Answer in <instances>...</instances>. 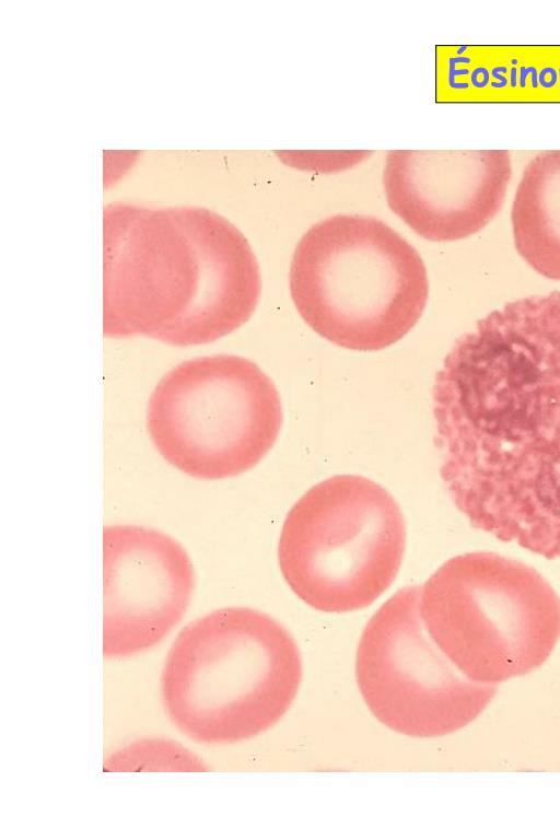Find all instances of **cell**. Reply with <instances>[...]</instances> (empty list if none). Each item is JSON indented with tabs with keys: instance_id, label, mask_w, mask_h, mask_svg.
Wrapping results in <instances>:
<instances>
[{
	"instance_id": "5b68a950",
	"label": "cell",
	"mask_w": 560,
	"mask_h": 840,
	"mask_svg": "<svg viewBox=\"0 0 560 840\" xmlns=\"http://www.w3.org/2000/svg\"><path fill=\"white\" fill-rule=\"evenodd\" d=\"M429 637L468 679L497 685L529 674L560 638V598L533 568L493 552L455 556L420 586Z\"/></svg>"
},
{
	"instance_id": "8fae6325",
	"label": "cell",
	"mask_w": 560,
	"mask_h": 840,
	"mask_svg": "<svg viewBox=\"0 0 560 840\" xmlns=\"http://www.w3.org/2000/svg\"><path fill=\"white\" fill-rule=\"evenodd\" d=\"M511 222L522 258L544 277L560 280V149L541 151L528 162Z\"/></svg>"
},
{
	"instance_id": "6da1fadb",
	"label": "cell",
	"mask_w": 560,
	"mask_h": 840,
	"mask_svg": "<svg viewBox=\"0 0 560 840\" xmlns=\"http://www.w3.org/2000/svg\"><path fill=\"white\" fill-rule=\"evenodd\" d=\"M443 486L476 528L560 559V292L462 335L432 388Z\"/></svg>"
},
{
	"instance_id": "52a82bcc",
	"label": "cell",
	"mask_w": 560,
	"mask_h": 840,
	"mask_svg": "<svg viewBox=\"0 0 560 840\" xmlns=\"http://www.w3.org/2000/svg\"><path fill=\"white\" fill-rule=\"evenodd\" d=\"M283 423L280 394L253 361L214 354L168 371L148 402L147 428L161 457L199 480H223L257 466Z\"/></svg>"
},
{
	"instance_id": "8992f818",
	"label": "cell",
	"mask_w": 560,
	"mask_h": 840,
	"mask_svg": "<svg viewBox=\"0 0 560 840\" xmlns=\"http://www.w3.org/2000/svg\"><path fill=\"white\" fill-rule=\"evenodd\" d=\"M404 513L376 481L335 475L311 487L285 515L278 563L291 591L328 614L370 606L394 583L406 550Z\"/></svg>"
},
{
	"instance_id": "7a4b0ae2",
	"label": "cell",
	"mask_w": 560,
	"mask_h": 840,
	"mask_svg": "<svg viewBox=\"0 0 560 840\" xmlns=\"http://www.w3.org/2000/svg\"><path fill=\"white\" fill-rule=\"evenodd\" d=\"M260 293L248 241L220 214L196 207L104 209L105 337L213 342L252 317Z\"/></svg>"
},
{
	"instance_id": "9c48e42d",
	"label": "cell",
	"mask_w": 560,
	"mask_h": 840,
	"mask_svg": "<svg viewBox=\"0 0 560 840\" xmlns=\"http://www.w3.org/2000/svg\"><path fill=\"white\" fill-rule=\"evenodd\" d=\"M103 642L106 660L130 657L158 645L186 614L195 570L170 535L142 525L103 529Z\"/></svg>"
},
{
	"instance_id": "3957f363",
	"label": "cell",
	"mask_w": 560,
	"mask_h": 840,
	"mask_svg": "<svg viewBox=\"0 0 560 840\" xmlns=\"http://www.w3.org/2000/svg\"><path fill=\"white\" fill-rule=\"evenodd\" d=\"M302 658L289 630L260 610L232 606L188 623L164 660L160 695L189 739L230 745L275 726L292 705Z\"/></svg>"
},
{
	"instance_id": "277c9868",
	"label": "cell",
	"mask_w": 560,
	"mask_h": 840,
	"mask_svg": "<svg viewBox=\"0 0 560 840\" xmlns=\"http://www.w3.org/2000/svg\"><path fill=\"white\" fill-rule=\"evenodd\" d=\"M289 285L296 311L316 334L355 351L402 339L429 298L418 250L382 220L361 214L311 226L294 249Z\"/></svg>"
},
{
	"instance_id": "ba28073f",
	"label": "cell",
	"mask_w": 560,
	"mask_h": 840,
	"mask_svg": "<svg viewBox=\"0 0 560 840\" xmlns=\"http://www.w3.org/2000/svg\"><path fill=\"white\" fill-rule=\"evenodd\" d=\"M419 585L395 592L372 615L355 654V679L374 718L415 738L453 734L494 698L497 685L465 677L425 631Z\"/></svg>"
},
{
	"instance_id": "30bf717a",
	"label": "cell",
	"mask_w": 560,
	"mask_h": 840,
	"mask_svg": "<svg viewBox=\"0 0 560 840\" xmlns=\"http://www.w3.org/2000/svg\"><path fill=\"white\" fill-rule=\"evenodd\" d=\"M512 176L504 149L390 150L383 184L387 203L413 232L453 242L482 230L500 211Z\"/></svg>"
}]
</instances>
